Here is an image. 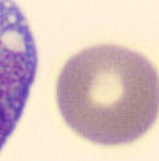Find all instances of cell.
Listing matches in <instances>:
<instances>
[{"mask_svg": "<svg viewBox=\"0 0 159 161\" xmlns=\"http://www.w3.org/2000/svg\"><path fill=\"white\" fill-rule=\"evenodd\" d=\"M37 72V48L27 18L0 0V151L18 125Z\"/></svg>", "mask_w": 159, "mask_h": 161, "instance_id": "cell-2", "label": "cell"}, {"mask_svg": "<svg viewBox=\"0 0 159 161\" xmlns=\"http://www.w3.org/2000/svg\"><path fill=\"white\" fill-rule=\"evenodd\" d=\"M57 104L70 128L101 145L142 137L158 116V75L142 55L119 45L84 49L65 64Z\"/></svg>", "mask_w": 159, "mask_h": 161, "instance_id": "cell-1", "label": "cell"}]
</instances>
